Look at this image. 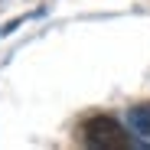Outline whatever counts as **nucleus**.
<instances>
[{"label":"nucleus","mask_w":150,"mask_h":150,"mask_svg":"<svg viewBox=\"0 0 150 150\" xmlns=\"http://www.w3.org/2000/svg\"><path fill=\"white\" fill-rule=\"evenodd\" d=\"M79 140L95 150H127L134 144V134L111 114H91L79 124Z\"/></svg>","instance_id":"f257e3e1"},{"label":"nucleus","mask_w":150,"mask_h":150,"mask_svg":"<svg viewBox=\"0 0 150 150\" xmlns=\"http://www.w3.org/2000/svg\"><path fill=\"white\" fill-rule=\"evenodd\" d=\"M127 127H131V134H134L137 144L150 147V101L127 108Z\"/></svg>","instance_id":"f03ea898"}]
</instances>
